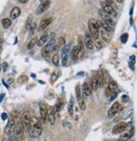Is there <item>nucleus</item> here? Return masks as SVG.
<instances>
[{"label": "nucleus", "instance_id": "f257e3e1", "mask_svg": "<svg viewBox=\"0 0 137 141\" xmlns=\"http://www.w3.org/2000/svg\"><path fill=\"white\" fill-rule=\"evenodd\" d=\"M88 27H89L90 35L91 36V37L95 40H97L99 37L100 31H99V26L96 19H89V21H88Z\"/></svg>", "mask_w": 137, "mask_h": 141}, {"label": "nucleus", "instance_id": "f03ea898", "mask_svg": "<svg viewBox=\"0 0 137 141\" xmlns=\"http://www.w3.org/2000/svg\"><path fill=\"white\" fill-rule=\"evenodd\" d=\"M75 94H76V98H77L79 107L82 111H84L86 109V104H85V102H84V98L81 93V87H80V84H77V85L75 86Z\"/></svg>", "mask_w": 137, "mask_h": 141}, {"label": "nucleus", "instance_id": "7ed1b4c3", "mask_svg": "<svg viewBox=\"0 0 137 141\" xmlns=\"http://www.w3.org/2000/svg\"><path fill=\"white\" fill-rule=\"evenodd\" d=\"M54 43H55V41L54 40H51V41L48 42L47 45H45L42 49V56L43 58H47L48 57L52 52H53V47H54Z\"/></svg>", "mask_w": 137, "mask_h": 141}, {"label": "nucleus", "instance_id": "20e7f679", "mask_svg": "<svg viewBox=\"0 0 137 141\" xmlns=\"http://www.w3.org/2000/svg\"><path fill=\"white\" fill-rule=\"evenodd\" d=\"M21 123L23 125L24 130L28 132V130H29L31 128V114L28 111L25 112L23 113L21 117Z\"/></svg>", "mask_w": 137, "mask_h": 141}, {"label": "nucleus", "instance_id": "39448f33", "mask_svg": "<svg viewBox=\"0 0 137 141\" xmlns=\"http://www.w3.org/2000/svg\"><path fill=\"white\" fill-rule=\"evenodd\" d=\"M71 53V45L70 44H67V45L63 48L61 52V58H62V63L63 65H65L67 63L70 56Z\"/></svg>", "mask_w": 137, "mask_h": 141}, {"label": "nucleus", "instance_id": "423d86ee", "mask_svg": "<svg viewBox=\"0 0 137 141\" xmlns=\"http://www.w3.org/2000/svg\"><path fill=\"white\" fill-rule=\"evenodd\" d=\"M101 6L102 8V10L106 12L107 14H109L114 18L117 17V12L111 5H108L106 2H101Z\"/></svg>", "mask_w": 137, "mask_h": 141}, {"label": "nucleus", "instance_id": "0eeeda50", "mask_svg": "<svg viewBox=\"0 0 137 141\" xmlns=\"http://www.w3.org/2000/svg\"><path fill=\"white\" fill-rule=\"evenodd\" d=\"M15 128V121L14 117H10L9 118V122H8L6 127L4 128V133L6 134H12L14 131Z\"/></svg>", "mask_w": 137, "mask_h": 141}, {"label": "nucleus", "instance_id": "6e6552de", "mask_svg": "<svg viewBox=\"0 0 137 141\" xmlns=\"http://www.w3.org/2000/svg\"><path fill=\"white\" fill-rule=\"evenodd\" d=\"M128 127V124L124 122H121L118 123L117 125L114 126V128H112V134H122L123 132L126 130V128Z\"/></svg>", "mask_w": 137, "mask_h": 141}, {"label": "nucleus", "instance_id": "1a4fd4ad", "mask_svg": "<svg viewBox=\"0 0 137 141\" xmlns=\"http://www.w3.org/2000/svg\"><path fill=\"white\" fill-rule=\"evenodd\" d=\"M117 88H118V84H117L115 81H111L108 83L107 86L106 88V91H105V95L107 97H110V96L116 91Z\"/></svg>", "mask_w": 137, "mask_h": 141}, {"label": "nucleus", "instance_id": "9d476101", "mask_svg": "<svg viewBox=\"0 0 137 141\" xmlns=\"http://www.w3.org/2000/svg\"><path fill=\"white\" fill-rule=\"evenodd\" d=\"M81 93L83 97H86V96H90L92 94V88L91 86V84L88 81H85L83 85L81 87Z\"/></svg>", "mask_w": 137, "mask_h": 141}, {"label": "nucleus", "instance_id": "9b49d317", "mask_svg": "<svg viewBox=\"0 0 137 141\" xmlns=\"http://www.w3.org/2000/svg\"><path fill=\"white\" fill-rule=\"evenodd\" d=\"M99 14L101 15V17L102 18V21L108 24V25H109L111 27L114 26V21H112V17L109 14H107L106 12H104L102 9H99Z\"/></svg>", "mask_w": 137, "mask_h": 141}, {"label": "nucleus", "instance_id": "f8f14e48", "mask_svg": "<svg viewBox=\"0 0 137 141\" xmlns=\"http://www.w3.org/2000/svg\"><path fill=\"white\" fill-rule=\"evenodd\" d=\"M40 114H41V119L42 123H46L47 121V105L43 102L40 103Z\"/></svg>", "mask_w": 137, "mask_h": 141}, {"label": "nucleus", "instance_id": "ddd939ff", "mask_svg": "<svg viewBox=\"0 0 137 141\" xmlns=\"http://www.w3.org/2000/svg\"><path fill=\"white\" fill-rule=\"evenodd\" d=\"M56 111L53 107H48L47 108V121L49 122L51 125H53L55 123V119H56Z\"/></svg>", "mask_w": 137, "mask_h": 141}, {"label": "nucleus", "instance_id": "4468645a", "mask_svg": "<svg viewBox=\"0 0 137 141\" xmlns=\"http://www.w3.org/2000/svg\"><path fill=\"white\" fill-rule=\"evenodd\" d=\"M119 107H120L119 102H116L115 103L112 104V106L110 107L109 111H108V112H107L108 118H114V117L119 112Z\"/></svg>", "mask_w": 137, "mask_h": 141}, {"label": "nucleus", "instance_id": "2eb2a0df", "mask_svg": "<svg viewBox=\"0 0 137 141\" xmlns=\"http://www.w3.org/2000/svg\"><path fill=\"white\" fill-rule=\"evenodd\" d=\"M50 3H51V1L50 0H47V1L42 3L41 4L38 6V8L36 10V14H42V13H44L48 8L50 6Z\"/></svg>", "mask_w": 137, "mask_h": 141}, {"label": "nucleus", "instance_id": "dca6fc26", "mask_svg": "<svg viewBox=\"0 0 137 141\" xmlns=\"http://www.w3.org/2000/svg\"><path fill=\"white\" fill-rule=\"evenodd\" d=\"M29 132V135L31 138H37L40 135L42 134V128H37V127H31L30 129L28 130Z\"/></svg>", "mask_w": 137, "mask_h": 141}, {"label": "nucleus", "instance_id": "f3484780", "mask_svg": "<svg viewBox=\"0 0 137 141\" xmlns=\"http://www.w3.org/2000/svg\"><path fill=\"white\" fill-rule=\"evenodd\" d=\"M24 128L21 122H19L17 124L15 125L14 128V139L16 138H19V137H22L24 136Z\"/></svg>", "mask_w": 137, "mask_h": 141}, {"label": "nucleus", "instance_id": "a211bd4d", "mask_svg": "<svg viewBox=\"0 0 137 141\" xmlns=\"http://www.w3.org/2000/svg\"><path fill=\"white\" fill-rule=\"evenodd\" d=\"M85 44L86 47L88 49L92 50L94 47V42H93V38L91 37V36L89 33H86L85 35Z\"/></svg>", "mask_w": 137, "mask_h": 141}, {"label": "nucleus", "instance_id": "6ab92c4d", "mask_svg": "<svg viewBox=\"0 0 137 141\" xmlns=\"http://www.w3.org/2000/svg\"><path fill=\"white\" fill-rule=\"evenodd\" d=\"M53 21V18L49 17V18H47V19H44L42 21L40 22L39 24V26H38V31H42L43 30H45L46 28L50 25Z\"/></svg>", "mask_w": 137, "mask_h": 141}, {"label": "nucleus", "instance_id": "aec40b11", "mask_svg": "<svg viewBox=\"0 0 137 141\" xmlns=\"http://www.w3.org/2000/svg\"><path fill=\"white\" fill-rule=\"evenodd\" d=\"M21 9L19 7H14L13 9L11 10L10 12V14H9V17L11 19H17L19 15H21Z\"/></svg>", "mask_w": 137, "mask_h": 141}, {"label": "nucleus", "instance_id": "412c9836", "mask_svg": "<svg viewBox=\"0 0 137 141\" xmlns=\"http://www.w3.org/2000/svg\"><path fill=\"white\" fill-rule=\"evenodd\" d=\"M97 75L98 73H95L92 76V79H91V86L93 90H96L98 88V80H97Z\"/></svg>", "mask_w": 137, "mask_h": 141}, {"label": "nucleus", "instance_id": "4be33fe9", "mask_svg": "<svg viewBox=\"0 0 137 141\" xmlns=\"http://www.w3.org/2000/svg\"><path fill=\"white\" fill-rule=\"evenodd\" d=\"M31 127H37V128H42L41 121L37 118L36 116L31 117Z\"/></svg>", "mask_w": 137, "mask_h": 141}, {"label": "nucleus", "instance_id": "5701e85b", "mask_svg": "<svg viewBox=\"0 0 137 141\" xmlns=\"http://www.w3.org/2000/svg\"><path fill=\"white\" fill-rule=\"evenodd\" d=\"M96 22H97V24H98L99 28L100 27H102V30L106 31L107 32H108V33L112 31V27L109 25H108V24H107L106 22H104L102 21H96Z\"/></svg>", "mask_w": 137, "mask_h": 141}, {"label": "nucleus", "instance_id": "b1692460", "mask_svg": "<svg viewBox=\"0 0 137 141\" xmlns=\"http://www.w3.org/2000/svg\"><path fill=\"white\" fill-rule=\"evenodd\" d=\"M133 134H134V128H132L129 132H126L125 134H123L121 136V138H120V139L122 141H128L130 139H131Z\"/></svg>", "mask_w": 137, "mask_h": 141}, {"label": "nucleus", "instance_id": "393cba45", "mask_svg": "<svg viewBox=\"0 0 137 141\" xmlns=\"http://www.w3.org/2000/svg\"><path fill=\"white\" fill-rule=\"evenodd\" d=\"M100 34H101V37H102V40L105 42H109L110 40H111V37H110V35L108 32H107L106 31L104 30H101L100 31Z\"/></svg>", "mask_w": 137, "mask_h": 141}, {"label": "nucleus", "instance_id": "a878e982", "mask_svg": "<svg viewBox=\"0 0 137 141\" xmlns=\"http://www.w3.org/2000/svg\"><path fill=\"white\" fill-rule=\"evenodd\" d=\"M71 58L72 60H74V61H75V60L78 59V55H79V48L77 46H75L73 48L71 49Z\"/></svg>", "mask_w": 137, "mask_h": 141}, {"label": "nucleus", "instance_id": "bb28decb", "mask_svg": "<svg viewBox=\"0 0 137 141\" xmlns=\"http://www.w3.org/2000/svg\"><path fill=\"white\" fill-rule=\"evenodd\" d=\"M47 37L48 36L47 34H43L42 36H41V37H40L38 40H37V45L38 47H42L43 46L44 44H45L47 41Z\"/></svg>", "mask_w": 137, "mask_h": 141}, {"label": "nucleus", "instance_id": "cd10ccee", "mask_svg": "<svg viewBox=\"0 0 137 141\" xmlns=\"http://www.w3.org/2000/svg\"><path fill=\"white\" fill-rule=\"evenodd\" d=\"M63 105H64V102L63 99H59L58 100V102L56 103V105L54 106V109L56 111V112H59L60 111H61L63 109Z\"/></svg>", "mask_w": 137, "mask_h": 141}, {"label": "nucleus", "instance_id": "c85d7f7f", "mask_svg": "<svg viewBox=\"0 0 137 141\" xmlns=\"http://www.w3.org/2000/svg\"><path fill=\"white\" fill-rule=\"evenodd\" d=\"M73 110H74V100L73 97H71V99L68 103V112L70 116L73 115Z\"/></svg>", "mask_w": 137, "mask_h": 141}, {"label": "nucleus", "instance_id": "c756f323", "mask_svg": "<svg viewBox=\"0 0 137 141\" xmlns=\"http://www.w3.org/2000/svg\"><path fill=\"white\" fill-rule=\"evenodd\" d=\"M12 24V21L10 19H8V18H5L2 19V26L4 28V29H7V28H9Z\"/></svg>", "mask_w": 137, "mask_h": 141}, {"label": "nucleus", "instance_id": "7c9ffc66", "mask_svg": "<svg viewBox=\"0 0 137 141\" xmlns=\"http://www.w3.org/2000/svg\"><path fill=\"white\" fill-rule=\"evenodd\" d=\"M32 23H33V16H32L31 14H30L29 16H28V18L26 19V30H29Z\"/></svg>", "mask_w": 137, "mask_h": 141}, {"label": "nucleus", "instance_id": "2f4dec72", "mask_svg": "<svg viewBox=\"0 0 137 141\" xmlns=\"http://www.w3.org/2000/svg\"><path fill=\"white\" fill-rule=\"evenodd\" d=\"M37 38H36V37H34V38H32L31 41H30V42L28 43V45H27V49L28 50H31V49H32L36 45H37Z\"/></svg>", "mask_w": 137, "mask_h": 141}, {"label": "nucleus", "instance_id": "473e14b6", "mask_svg": "<svg viewBox=\"0 0 137 141\" xmlns=\"http://www.w3.org/2000/svg\"><path fill=\"white\" fill-rule=\"evenodd\" d=\"M27 80H28V76H27V75H25V74H22V75H21V76H19V77L18 78L17 82H18L19 84H23V83L26 82Z\"/></svg>", "mask_w": 137, "mask_h": 141}, {"label": "nucleus", "instance_id": "72a5a7b5", "mask_svg": "<svg viewBox=\"0 0 137 141\" xmlns=\"http://www.w3.org/2000/svg\"><path fill=\"white\" fill-rule=\"evenodd\" d=\"M59 55L58 53H55L53 55V63L55 66H58V63H59Z\"/></svg>", "mask_w": 137, "mask_h": 141}, {"label": "nucleus", "instance_id": "f704fd0d", "mask_svg": "<svg viewBox=\"0 0 137 141\" xmlns=\"http://www.w3.org/2000/svg\"><path fill=\"white\" fill-rule=\"evenodd\" d=\"M65 43H66L65 39H64L63 37H60V38H58V41L57 46H58V47H62V46H64V45H65Z\"/></svg>", "mask_w": 137, "mask_h": 141}, {"label": "nucleus", "instance_id": "c9c22d12", "mask_svg": "<svg viewBox=\"0 0 137 141\" xmlns=\"http://www.w3.org/2000/svg\"><path fill=\"white\" fill-rule=\"evenodd\" d=\"M128 37H129V35L127 33H124L121 36V37H120V40H121V42L123 43H126L127 41H128Z\"/></svg>", "mask_w": 137, "mask_h": 141}, {"label": "nucleus", "instance_id": "e433bc0d", "mask_svg": "<svg viewBox=\"0 0 137 141\" xmlns=\"http://www.w3.org/2000/svg\"><path fill=\"white\" fill-rule=\"evenodd\" d=\"M95 45H96V48H97V49H101V48L103 47V43L101 42V41H98V40H96Z\"/></svg>", "mask_w": 137, "mask_h": 141}, {"label": "nucleus", "instance_id": "4c0bfd02", "mask_svg": "<svg viewBox=\"0 0 137 141\" xmlns=\"http://www.w3.org/2000/svg\"><path fill=\"white\" fill-rule=\"evenodd\" d=\"M36 28H37V24L36 23H32V25L30 28V30H31V35H32L34 33V31L36 30Z\"/></svg>", "mask_w": 137, "mask_h": 141}, {"label": "nucleus", "instance_id": "58836bf2", "mask_svg": "<svg viewBox=\"0 0 137 141\" xmlns=\"http://www.w3.org/2000/svg\"><path fill=\"white\" fill-rule=\"evenodd\" d=\"M57 78H58V74H57V73H56V72H54V73L52 74V81H53V82L56 81Z\"/></svg>", "mask_w": 137, "mask_h": 141}, {"label": "nucleus", "instance_id": "ea45409f", "mask_svg": "<svg viewBox=\"0 0 137 141\" xmlns=\"http://www.w3.org/2000/svg\"><path fill=\"white\" fill-rule=\"evenodd\" d=\"M121 100H122L123 102H128V100H129V96H128V95H122Z\"/></svg>", "mask_w": 137, "mask_h": 141}, {"label": "nucleus", "instance_id": "a19ab883", "mask_svg": "<svg viewBox=\"0 0 137 141\" xmlns=\"http://www.w3.org/2000/svg\"><path fill=\"white\" fill-rule=\"evenodd\" d=\"M3 50V38L0 37V54H1Z\"/></svg>", "mask_w": 137, "mask_h": 141}, {"label": "nucleus", "instance_id": "79ce46f5", "mask_svg": "<svg viewBox=\"0 0 137 141\" xmlns=\"http://www.w3.org/2000/svg\"><path fill=\"white\" fill-rule=\"evenodd\" d=\"M7 68H8V63H3V71H6L7 70Z\"/></svg>", "mask_w": 137, "mask_h": 141}, {"label": "nucleus", "instance_id": "37998d69", "mask_svg": "<svg viewBox=\"0 0 137 141\" xmlns=\"http://www.w3.org/2000/svg\"><path fill=\"white\" fill-rule=\"evenodd\" d=\"M14 141H25V139H24V136L22 137H19V138H16V139H14Z\"/></svg>", "mask_w": 137, "mask_h": 141}, {"label": "nucleus", "instance_id": "c03bdc74", "mask_svg": "<svg viewBox=\"0 0 137 141\" xmlns=\"http://www.w3.org/2000/svg\"><path fill=\"white\" fill-rule=\"evenodd\" d=\"M7 118V114L6 113H3L2 114V119L3 120H5Z\"/></svg>", "mask_w": 137, "mask_h": 141}, {"label": "nucleus", "instance_id": "a18cd8bd", "mask_svg": "<svg viewBox=\"0 0 137 141\" xmlns=\"http://www.w3.org/2000/svg\"><path fill=\"white\" fill-rule=\"evenodd\" d=\"M29 0H19V2L21 3H26Z\"/></svg>", "mask_w": 137, "mask_h": 141}, {"label": "nucleus", "instance_id": "49530a36", "mask_svg": "<svg viewBox=\"0 0 137 141\" xmlns=\"http://www.w3.org/2000/svg\"><path fill=\"white\" fill-rule=\"evenodd\" d=\"M8 82H9V84H11V83H13V82H14V79H13V78H11V79H9V80H8Z\"/></svg>", "mask_w": 137, "mask_h": 141}, {"label": "nucleus", "instance_id": "de8ad7c7", "mask_svg": "<svg viewBox=\"0 0 137 141\" xmlns=\"http://www.w3.org/2000/svg\"><path fill=\"white\" fill-rule=\"evenodd\" d=\"M1 141H8V140H7V139L3 138V139H2V140H1Z\"/></svg>", "mask_w": 137, "mask_h": 141}, {"label": "nucleus", "instance_id": "09e8293b", "mask_svg": "<svg viewBox=\"0 0 137 141\" xmlns=\"http://www.w3.org/2000/svg\"><path fill=\"white\" fill-rule=\"evenodd\" d=\"M117 2H119V3H121V2H123V0H116Z\"/></svg>", "mask_w": 137, "mask_h": 141}, {"label": "nucleus", "instance_id": "8fccbe9b", "mask_svg": "<svg viewBox=\"0 0 137 141\" xmlns=\"http://www.w3.org/2000/svg\"><path fill=\"white\" fill-rule=\"evenodd\" d=\"M117 141H122L121 139H119V140H117Z\"/></svg>", "mask_w": 137, "mask_h": 141}, {"label": "nucleus", "instance_id": "3c124183", "mask_svg": "<svg viewBox=\"0 0 137 141\" xmlns=\"http://www.w3.org/2000/svg\"><path fill=\"white\" fill-rule=\"evenodd\" d=\"M10 141H14V139H12V140H10Z\"/></svg>", "mask_w": 137, "mask_h": 141}]
</instances>
